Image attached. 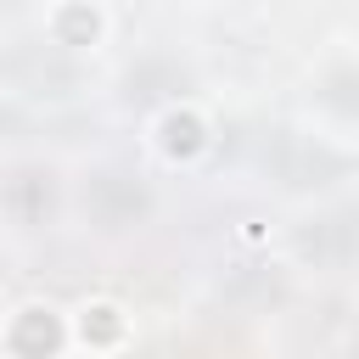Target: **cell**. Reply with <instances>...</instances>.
Returning a JSON list of instances; mask_svg holds the SVG:
<instances>
[{
    "label": "cell",
    "mask_w": 359,
    "mask_h": 359,
    "mask_svg": "<svg viewBox=\"0 0 359 359\" xmlns=\"http://www.w3.org/2000/svg\"><path fill=\"white\" fill-rule=\"evenodd\" d=\"M348 359H359V325H353V337H348Z\"/></svg>",
    "instance_id": "cell-6"
},
{
    "label": "cell",
    "mask_w": 359,
    "mask_h": 359,
    "mask_svg": "<svg viewBox=\"0 0 359 359\" xmlns=\"http://www.w3.org/2000/svg\"><path fill=\"white\" fill-rule=\"evenodd\" d=\"M309 95H314V107H325L331 118L359 123V56H331V62H320Z\"/></svg>",
    "instance_id": "cell-4"
},
{
    "label": "cell",
    "mask_w": 359,
    "mask_h": 359,
    "mask_svg": "<svg viewBox=\"0 0 359 359\" xmlns=\"http://www.w3.org/2000/svg\"><path fill=\"white\" fill-rule=\"evenodd\" d=\"M202 140H208V135H202V118H196V112H180V107H174V112L163 118V146H168L174 157H191Z\"/></svg>",
    "instance_id": "cell-5"
},
{
    "label": "cell",
    "mask_w": 359,
    "mask_h": 359,
    "mask_svg": "<svg viewBox=\"0 0 359 359\" xmlns=\"http://www.w3.org/2000/svg\"><path fill=\"white\" fill-rule=\"evenodd\" d=\"M62 342H67V331H62V314L56 309H17L11 314V331H6V348H11V359H50V353H62Z\"/></svg>",
    "instance_id": "cell-3"
},
{
    "label": "cell",
    "mask_w": 359,
    "mask_h": 359,
    "mask_svg": "<svg viewBox=\"0 0 359 359\" xmlns=\"http://www.w3.org/2000/svg\"><path fill=\"white\" fill-rule=\"evenodd\" d=\"M79 202H84V219L95 230H112V236L135 230L151 213V191L135 174H123V168H90L84 185H79Z\"/></svg>",
    "instance_id": "cell-1"
},
{
    "label": "cell",
    "mask_w": 359,
    "mask_h": 359,
    "mask_svg": "<svg viewBox=\"0 0 359 359\" xmlns=\"http://www.w3.org/2000/svg\"><path fill=\"white\" fill-rule=\"evenodd\" d=\"M62 213V174L50 163H11L6 174V219L17 230H50Z\"/></svg>",
    "instance_id": "cell-2"
}]
</instances>
